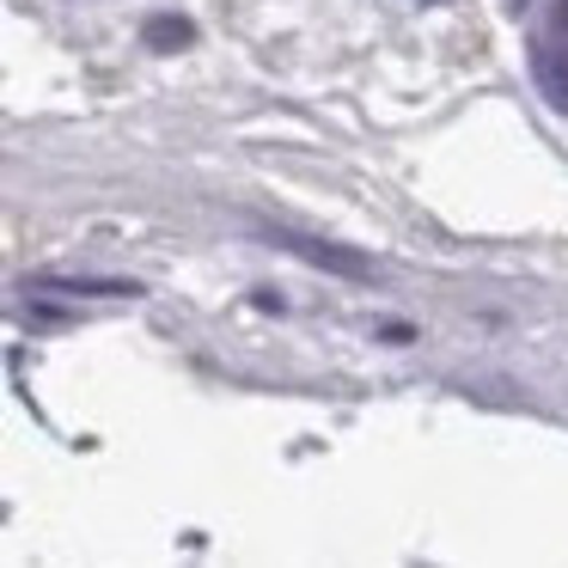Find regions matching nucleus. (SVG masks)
I'll use <instances>...</instances> for the list:
<instances>
[{
    "mask_svg": "<svg viewBox=\"0 0 568 568\" xmlns=\"http://www.w3.org/2000/svg\"><path fill=\"white\" fill-rule=\"evenodd\" d=\"M74 294V300H135V282H116V275H68V270H43L26 282V294Z\"/></svg>",
    "mask_w": 568,
    "mask_h": 568,
    "instance_id": "nucleus-1",
    "label": "nucleus"
},
{
    "mask_svg": "<svg viewBox=\"0 0 568 568\" xmlns=\"http://www.w3.org/2000/svg\"><path fill=\"white\" fill-rule=\"evenodd\" d=\"M275 245H282V251H294V257H306L312 270H331V275H355V282H367V275H373V257H361V251H343V245H324V239L275 233Z\"/></svg>",
    "mask_w": 568,
    "mask_h": 568,
    "instance_id": "nucleus-2",
    "label": "nucleus"
},
{
    "mask_svg": "<svg viewBox=\"0 0 568 568\" xmlns=\"http://www.w3.org/2000/svg\"><path fill=\"white\" fill-rule=\"evenodd\" d=\"M531 68H538L544 99L568 116V50H562V43H538V50H531Z\"/></svg>",
    "mask_w": 568,
    "mask_h": 568,
    "instance_id": "nucleus-3",
    "label": "nucleus"
},
{
    "mask_svg": "<svg viewBox=\"0 0 568 568\" xmlns=\"http://www.w3.org/2000/svg\"><path fill=\"white\" fill-rule=\"evenodd\" d=\"M141 38H148L153 50H184V43L196 38V26H190V19H178V13H153L148 26H141Z\"/></svg>",
    "mask_w": 568,
    "mask_h": 568,
    "instance_id": "nucleus-4",
    "label": "nucleus"
}]
</instances>
